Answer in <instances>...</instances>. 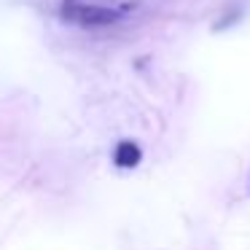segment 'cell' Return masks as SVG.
I'll return each instance as SVG.
<instances>
[{
  "mask_svg": "<svg viewBox=\"0 0 250 250\" xmlns=\"http://www.w3.org/2000/svg\"><path fill=\"white\" fill-rule=\"evenodd\" d=\"M113 162H116V167H124V169L137 167V164L143 162L140 146H137L135 140H121L119 146H116V151H113Z\"/></svg>",
  "mask_w": 250,
  "mask_h": 250,
  "instance_id": "7a4b0ae2",
  "label": "cell"
},
{
  "mask_svg": "<svg viewBox=\"0 0 250 250\" xmlns=\"http://www.w3.org/2000/svg\"><path fill=\"white\" fill-rule=\"evenodd\" d=\"M60 14L65 22H73L78 27H108L121 19V11H116V8L89 6V3H67Z\"/></svg>",
  "mask_w": 250,
  "mask_h": 250,
  "instance_id": "6da1fadb",
  "label": "cell"
}]
</instances>
